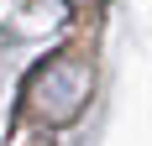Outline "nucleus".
I'll return each mask as SVG.
<instances>
[{"instance_id":"f03ea898","label":"nucleus","mask_w":152,"mask_h":146,"mask_svg":"<svg viewBox=\"0 0 152 146\" xmlns=\"http://www.w3.org/2000/svg\"><path fill=\"white\" fill-rule=\"evenodd\" d=\"M74 5H94V0H74Z\"/></svg>"},{"instance_id":"f257e3e1","label":"nucleus","mask_w":152,"mask_h":146,"mask_svg":"<svg viewBox=\"0 0 152 146\" xmlns=\"http://www.w3.org/2000/svg\"><path fill=\"white\" fill-rule=\"evenodd\" d=\"M89 89H94V68L79 52H58V58L31 68L26 89H21V104L37 125H68L89 104Z\"/></svg>"}]
</instances>
